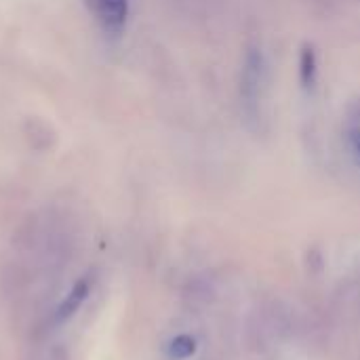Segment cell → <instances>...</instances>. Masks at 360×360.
<instances>
[{
    "instance_id": "obj_1",
    "label": "cell",
    "mask_w": 360,
    "mask_h": 360,
    "mask_svg": "<svg viewBox=\"0 0 360 360\" xmlns=\"http://www.w3.org/2000/svg\"><path fill=\"white\" fill-rule=\"evenodd\" d=\"M264 78H266V59H264V53L259 49H251L247 53L245 68H243V78H240L243 103H245V108H247V112L251 116H255V112L259 108Z\"/></svg>"
},
{
    "instance_id": "obj_3",
    "label": "cell",
    "mask_w": 360,
    "mask_h": 360,
    "mask_svg": "<svg viewBox=\"0 0 360 360\" xmlns=\"http://www.w3.org/2000/svg\"><path fill=\"white\" fill-rule=\"evenodd\" d=\"M89 291H91V281H89V278L76 281L74 287L70 289V293L65 295V300L57 306V310H55V314H53V321H55L57 325L70 321V319L80 310V306L84 304V300L89 297Z\"/></svg>"
},
{
    "instance_id": "obj_4",
    "label": "cell",
    "mask_w": 360,
    "mask_h": 360,
    "mask_svg": "<svg viewBox=\"0 0 360 360\" xmlns=\"http://www.w3.org/2000/svg\"><path fill=\"white\" fill-rule=\"evenodd\" d=\"M319 76V59L312 44H304L300 55V82L306 91H312Z\"/></svg>"
},
{
    "instance_id": "obj_6",
    "label": "cell",
    "mask_w": 360,
    "mask_h": 360,
    "mask_svg": "<svg viewBox=\"0 0 360 360\" xmlns=\"http://www.w3.org/2000/svg\"><path fill=\"white\" fill-rule=\"evenodd\" d=\"M350 148H352V152H354V156H356V160L360 162V129H354L352 133H350Z\"/></svg>"
},
{
    "instance_id": "obj_5",
    "label": "cell",
    "mask_w": 360,
    "mask_h": 360,
    "mask_svg": "<svg viewBox=\"0 0 360 360\" xmlns=\"http://www.w3.org/2000/svg\"><path fill=\"white\" fill-rule=\"evenodd\" d=\"M194 352V342L190 338H177L171 344V356L173 359H186Z\"/></svg>"
},
{
    "instance_id": "obj_2",
    "label": "cell",
    "mask_w": 360,
    "mask_h": 360,
    "mask_svg": "<svg viewBox=\"0 0 360 360\" xmlns=\"http://www.w3.org/2000/svg\"><path fill=\"white\" fill-rule=\"evenodd\" d=\"M97 23L112 36L124 30L129 17V0H84Z\"/></svg>"
}]
</instances>
